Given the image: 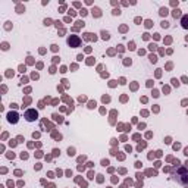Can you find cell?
Segmentation results:
<instances>
[{"instance_id":"2","label":"cell","mask_w":188,"mask_h":188,"mask_svg":"<svg viewBox=\"0 0 188 188\" xmlns=\"http://www.w3.org/2000/svg\"><path fill=\"white\" fill-rule=\"evenodd\" d=\"M37 118H38V113H37V110H35V109H28V110L25 112V119H27L28 122L35 121Z\"/></svg>"},{"instance_id":"4","label":"cell","mask_w":188,"mask_h":188,"mask_svg":"<svg viewBox=\"0 0 188 188\" xmlns=\"http://www.w3.org/2000/svg\"><path fill=\"white\" fill-rule=\"evenodd\" d=\"M7 118H9V122H12V123H16V122H18V115H16V113H9Z\"/></svg>"},{"instance_id":"3","label":"cell","mask_w":188,"mask_h":188,"mask_svg":"<svg viewBox=\"0 0 188 188\" xmlns=\"http://www.w3.org/2000/svg\"><path fill=\"white\" fill-rule=\"evenodd\" d=\"M79 43H81V41H79V38H78L77 35H72V37L68 38V44L71 46V47H78Z\"/></svg>"},{"instance_id":"1","label":"cell","mask_w":188,"mask_h":188,"mask_svg":"<svg viewBox=\"0 0 188 188\" xmlns=\"http://www.w3.org/2000/svg\"><path fill=\"white\" fill-rule=\"evenodd\" d=\"M172 177H173L175 181H178V182L182 184V185H185V184L188 182V172L185 171L184 168H178V171L173 172Z\"/></svg>"},{"instance_id":"5","label":"cell","mask_w":188,"mask_h":188,"mask_svg":"<svg viewBox=\"0 0 188 188\" xmlns=\"http://www.w3.org/2000/svg\"><path fill=\"white\" fill-rule=\"evenodd\" d=\"M182 27L184 28H188V16H185L182 19Z\"/></svg>"}]
</instances>
